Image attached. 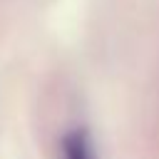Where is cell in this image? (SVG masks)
<instances>
[{
	"instance_id": "1",
	"label": "cell",
	"mask_w": 159,
	"mask_h": 159,
	"mask_svg": "<svg viewBox=\"0 0 159 159\" xmlns=\"http://www.w3.org/2000/svg\"><path fill=\"white\" fill-rule=\"evenodd\" d=\"M62 157L65 159H94L89 137L84 132H80V129L77 132H70L62 139Z\"/></svg>"
}]
</instances>
